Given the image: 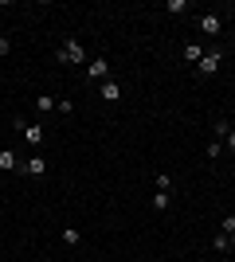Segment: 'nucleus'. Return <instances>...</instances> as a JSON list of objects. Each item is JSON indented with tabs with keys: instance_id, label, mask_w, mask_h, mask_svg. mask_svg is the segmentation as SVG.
I'll return each instance as SVG.
<instances>
[{
	"instance_id": "f8f14e48",
	"label": "nucleus",
	"mask_w": 235,
	"mask_h": 262,
	"mask_svg": "<svg viewBox=\"0 0 235 262\" xmlns=\"http://www.w3.org/2000/svg\"><path fill=\"white\" fill-rule=\"evenodd\" d=\"M184 59H188V63H200V59H204V47L200 43H188V47H184Z\"/></svg>"
},
{
	"instance_id": "9d476101",
	"label": "nucleus",
	"mask_w": 235,
	"mask_h": 262,
	"mask_svg": "<svg viewBox=\"0 0 235 262\" xmlns=\"http://www.w3.org/2000/svg\"><path fill=\"white\" fill-rule=\"evenodd\" d=\"M149 204H153V211H168L173 196H168V192H153V200H149Z\"/></svg>"
},
{
	"instance_id": "f3484780",
	"label": "nucleus",
	"mask_w": 235,
	"mask_h": 262,
	"mask_svg": "<svg viewBox=\"0 0 235 262\" xmlns=\"http://www.w3.org/2000/svg\"><path fill=\"white\" fill-rule=\"evenodd\" d=\"M168 12H188V0H165Z\"/></svg>"
},
{
	"instance_id": "4468645a",
	"label": "nucleus",
	"mask_w": 235,
	"mask_h": 262,
	"mask_svg": "<svg viewBox=\"0 0 235 262\" xmlns=\"http://www.w3.org/2000/svg\"><path fill=\"white\" fill-rule=\"evenodd\" d=\"M227 247H231V239H227L224 231H220V235H212V251H227Z\"/></svg>"
},
{
	"instance_id": "7ed1b4c3",
	"label": "nucleus",
	"mask_w": 235,
	"mask_h": 262,
	"mask_svg": "<svg viewBox=\"0 0 235 262\" xmlns=\"http://www.w3.org/2000/svg\"><path fill=\"white\" fill-rule=\"evenodd\" d=\"M87 78H98V82H106V78H110V59H106V55L90 59V63H87Z\"/></svg>"
},
{
	"instance_id": "20e7f679",
	"label": "nucleus",
	"mask_w": 235,
	"mask_h": 262,
	"mask_svg": "<svg viewBox=\"0 0 235 262\" xmlns=\"http://www.w3.org/2000/svg\"><path fill=\"white\" fill-rule=\"evenodd\" d=\"M220 63H224V55H220V51H208L200 63H196V71H200V75H216V71H220Z\"/></svg>"
},
{
	"instance_id": "a211bd4d",
	"label": "nucleus",
	"mask_w": 235,
	"mask_h": 262,
	"mask_svg": "<svg viewBox=\"0 0 235 262\" xmlns=\"http://www.w3.org/2000/svg\"><path fill=\"white\" fill-rule=\"evenodd\" d=\"M220 231H224V235H231V231H235V215H224V223H220Z\"/></svg>"
},
{
	"instance_id": "ddd939ff",
	"label": "nucleus",
	"mask_w": 235,
	"mask_h": 262,
	"mask_svg": "<svg viewBox=\"0 0 235 262\" xmlns=\"http://www.w3.org/2000/svg\"><path fill=\"white\" fill-rule=\"evenodd\" d=\"M157 192H168V196H173V176L168 172H157Z\"/></svg>"
},
{
	"instance_id": "2eb2a0df",
	"label": "nucleus",
	"mask_w": 235,
	"mask_h": 262,
	"mask_svg": "<svg viewBox=\"0 0 235 262\" xmlns=\"http://www.w3.org/2000/svg\"><path fill=\"white\" fill-rule=\"evenodd\" d=\"M78 239H82V235H78L75 227H63V243H67V247H78Z\"/></svg>"
},
{
	"instance_id": "1a4fd4ad",
	"label": "nucleus",
	"mask_w": 235,
	"mask_h": 262,
	"mask_svg": "<svg viewBox=\"0 0 235 262\" xmlns=\"http://www.w3.org/2000/svg\"><path fill=\"white\" fill-rule=\"evenodd\" d=\"M227 133H231V121H227V118H216V121H212V137H220V141H224Z\"/></svg>"
},
{
	"instance_id": "5701e85b",
	"label": "nucleus",
	"mask_w": 235,
	"mask_h": 262,
	"mask_svg": "<svg viewBox=\"0 0 235 262\" xmlns=\"http://www.w3.org/2000/svg\"><path fill=\"white\" fill-rule=\"evenodd\" d=\"M39 262H47V258H39Z\"/></svg>"
},
{
	"instance_id": "6e6552de",
	"label": "nucleus",
	"mask_w": 235,
	"mask_h": 262,
	"mask_svg": "<svg viewBox=\"0 0 235 262\" xmlns=\"http://www.w3.org/2000/svg\"><path fill=\"white\" fill-rule=\"evenodd\" d=\"M0 168H4V172H20V157L12 153V149H4V153H0Z\"/></svg>"
},
{
	"instance_id": "f03ea898",
	"label": "nucleus",
	"mask_w": 235,
	"mask_h": 262,
	"mask_svg": "<svg viewBox=\"0 0 235 262\" xmlns=\"http://www.w3.org/2000/svg\"><path fill=\"white\" fill-rule=\"evenodd\" d=\"M16 129L24 133V141H28V145H44V137H47L44 125H32V121H24V118H16Z\"/></svg>"
},
{
	"instance_id": "6ab92c4d",
	"label": "nucleus",
	"mask_w": 235,
	"mask_h": 262,
	"mask_svg": "<svg viewBox=\"0 0 235 262\" xmlns=\"http://www.w3.org/2000/svg\"><path fill=\"white\" fill-rule=\"evenodd\" d=\"M55 110H59V114H71V110H75V102L63 98V102H55Z\"/></svg>"
},
{
	"instance_id": "423d86ee",
	"label": "nucleus",
	"mask_w": 235,
	"mask_h": 262,
	"mask_svg": "<svg viewBox=\"0 0 235 262\" xmlns=\"http://www.w3.org/2000/svg\"><path fill=\"white\" fill-rule=\"evenodd\" d=\"M20 172H28V176H44V172H47V161H44V157H28V161L20 164Z\"/></svg>"
},
{
	"instance_id": "39448f33",
	"label": "nucleus",
	"mask_w": 235,
	"mask_h": 262,
	"mask_svg": "<svg viewBox=\"0 0 235 262\" xmlns=\"http://www.w3.org/2000/svg\"><path fill=\"white\" fill-rule=\"evenodd\" d=\"M200 28L208 35H220L224 32V16H220V12H208V16H200Z\"/></svg>"
},
{
	"instance_id": "aec40b11",
	"label": "nucleus",
	"mask_w": 235,
	"mask_h": 262,
	"mask_svg": "<svg viewBox=\"0 0 235 262\" xmlns=\"http://www.w3.org/2000/svg\"><path fill=\"white\" fill-rule=\"evenodd\" d=\"M224 149H227V153H235V129H231V133L224 137Z\"/></svg>"
},
{
	"instance_id": "4be33fe9",
	"label": "nucleus",
	"mask_w": 235,
	"mask_h": 262,
	"mask_svg": "<svg viewBox=\"0 0 235 262\" xmlns=\"http://www.w3.org/2000/svg\"><path fill=\"white\" fill-rule=\"evenodd\" d=\"M227 239H231V247H235V231H231V235H227Z\"/></svg>"
},
{
	"instance_id": "412c9836",
	"label": "nucleus",
	"mask_w": 235,
	"mask_h": 262,
	"mask_svg": "<svg viewBox=\"0 0 235 262\" xmlns=\"http://www.w3.org/2000/svg\"><path fill=\"white\" fill-rule=\"evenodd\" d=\"M8 51H12V43H8V35L0 32V55H8Z\"/></svg>"
},
{
	"instance_id": "9b49d317",
	"label": "nucleus",
	"mask_w": 235,
	"mask_h": 262,
	"mask_svg": "<svg viewBox=\"0 0 235 262\" xmlns=\"http://www.w3.org/2000/svg\"><path fill=\"white\" fill-rule=\"evenodd\" d=\"M35 110H39V114H51V110H55V98H51V94H39V98H35Z\"/></svg>"
},
{
	"instance_id": "f257e3e1",
	"label": "nucleus",
	"mask_w": 235,
	"mask_h": 262,
	"mask_svg": "<svg viewBox=\"0 0 235 262\" xmlns=\"http://www.w3.org/2000/svg\"><path fill=\"white\" fill-rule=\"evenodd\" d=\"M55 63H63V67H82V63H87V47L71 35V39H63V47H55Z\"/></svg>"
},
{
	"instance_id": "0eeeda50",
	"label": "nucleus",
	"mask_w": 235,
	"mask_h": 262,
	"mask_svg": "<svg viewBox=\"0 0 235 262\" xmlns=\"http://www.w3.org/2000/svg\"><path fill=\"white\" fill-rule=\"evenodd\" d=\"M102 98L106 102H122V86H118L114 78H106V82H102Z\"/></svg>"
},
{
	"instance_id": "dca6fc26",
	"label": "nucleus",
	"mask_w": 235,
	"mask_h": 262,
	"mask_svg": "<svg viewBox=\"0 0 235 262\" xmlns=\"http://www.w3.org/2000/svg\"><path fill=\"white\" fill-rule=\"evenodd\" d=\"M224 153H227V149H224V141H212V145H208V157H212V161H220Z\"/></svg>"
}]
</instances>
